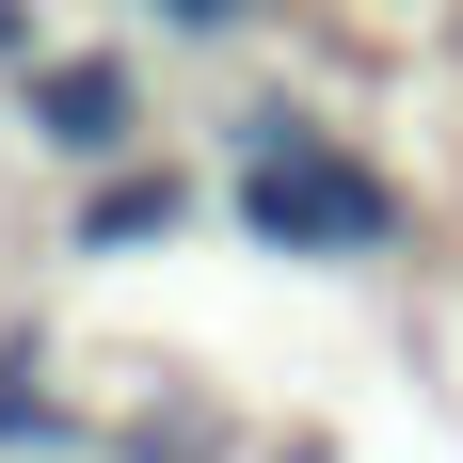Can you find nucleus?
<instances>
[{
    "label": "nucleus",
    "mask_w": 463,
    "mask_h": 463,
    "mask_svg": "<svg viewBox=\"0 0 463 463\" xmlns=\"http://www.w3.org/2000/svg\"><path fill=\"white\" fill-rule=\"evenodd\" d=\"M224 224L256 240V256H304V272H368V256H400L416 240V208H400V176H383L368 144H335L304 96H240L224 128Z\"/></svg>",
    "instance_id": "f257e3e1"
},
{
    "label": "nucleus",
    "mask_w": 463,
    "mask_h": 463,
    "mask_svg": "<svg viewBox=\"0 0 463 463\" xmlns=\"http://www.w3.org/2000/svg\"><path fill=\"white\" fill-rule=\"evenodd\" d=\"M16 128H33L48 160L96 192V176H128V160H144L160 96H144V64H128V48H48L33 80H16Z\"/></svg>",
    "instance_id": "f03ea898"
},
{
    "label": "nucleus",
    "mask_w": 463,
    "mask_h": 463,
    "mask_svg": "<svg viewBox=\"0 0 463 463\" xmlns=\"http://www.w3.org/2000/svg\"><path fill=\"white\" fill-rule=\"evenodd\" d=\"M0 463H112V431L48 368V335H0Z\"/></svg>",
    "instance_id": "7ed1b4c3"
},
{
    "label": "nucleus",
    "mask_w": 463,
    "mask_h": 463,
    "mask_svg": "<svg viewBox=\"0 0 463 463\" xmlns=\"http://www.w3.org/2000/svg\"><path fill=\"white\" fill-rule=\"evenodd\" d=\"M208 224V192L176 176V160H128V176H96L80 208H64V256H144V240Z\"/></svg>",
    "instance_id": "20e7f679"
},
{
    "label": "nucleus",
    "mask_w": 463,
    "mask_h": 463,
    "mask_svg": "<svg viewBox=\"0 0 463 463\" xmlns=\"http://www.w3.org/2000/svg\"><path fill=\"white\" fill-rule=\"evenodd\" d=\"M272 16V0H144V33H176V48H240Z\"/></svg>",
    "instance_id": "39448f33"
},
{
    "label": "nucleus",
    "mask_w": 463,
    "mask_h": 463,
    "mask_svg": "<svg viewBox=\"0 0 463 463\" xmlns=\"http://www.w3.org/2000/svg\"><path fill=\"white\" fill-rule=\"evenodd\" d=\"M48 64V0H0V80H33Z\"/></svg>",
    "instance_id": "423d86ee"
},
{
    "label": "nucleus",
    "mask_w": 463,
    "mask_h": 463,
    "mask_svg": "<svg viewBox=\"0 0 463 463\" xmlns=\"http://www.w3.org/2000/svg\"><path fill=\"white\" fill-rule=\"evenodd\" d=\"M240 463H335V448H320V431H288V448H240Z\"/></svg>",
    "instance_id": "0eeeda50"
}]
</instances>
